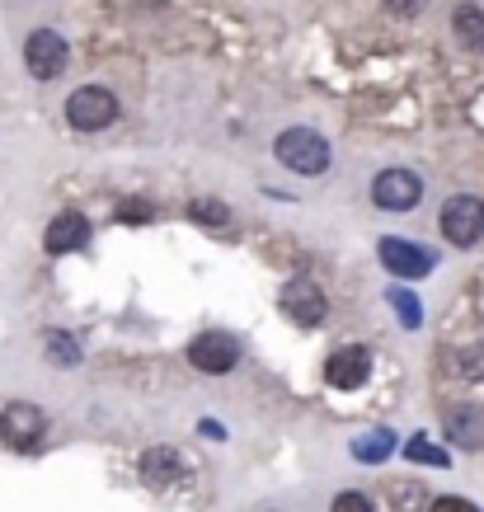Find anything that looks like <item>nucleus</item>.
Listing matches in <instances>:
<instances>
[{
  "label": "nucleus",
  "instance_id": "9b49d317",
  "mask_svg": "<svg viewBox=\"0 0 484 512\" xmlns=\"http://www.w3.org/2000/svg\"><path fill=\"white\" fill-rule=\"evenodd\" d=\"M184 475H188V466L174 447H151L141 456V480L151 484V489H170V484H179Z\"/></svg>",
  "mask_w": 484,
  "mask_h": 512
},
{
  "label": "nucleus",
  "instance_id": "9d476101",
  "mask_svg": "<svg viewBox=\"0 0 484 512\" xmlns=\"http://www.w3.org/2000/svg\"><path fill=\"white\" fill-rule=\"evenodd\" d=\"M381 264L391 268L395 278H428L433 273V249L409 245V240H381Z\"/></svg>",
  "mask_w": 484,
  "mask_h": 512
},
{
  "label": "nucleus",
  "instance_id": "f03ea898",
  "mask_svg": "<svg viewBox=\"0 0 484 512\" xmlns=\"http://www.w3.org/2000/svg\"><path fill=\"white\" fill-rule=\"evenodd\" d=\"M442 235H447V245L456 249H470L484 240V198L475 193H456V198L442 202V217H438Z\"/></svg>",
  "mask_w": 484,
  "mask_h": 512
},
{
  "label": "nucleus",
  "instance_id": "b1692460",
  "mask_svg": "<svg viewBox=\"0 0 484 512\" xmlns=\"http://www.w3.org/2000/svg\"><path fill=\"white\" fill-rule=\"evenodd\" d=\"M461 376H484V353H461Z\"/></svg>",
  "mask_w": 484,
  "mask_h": 512
},
{
  "label": "nucleus",
  "instance_id": "a211bd4d",
  "mask_svg": "<svg viewBox=\"0 0 484 512\" xmlns=\"http://www.w3.org/2000/svg\"><path fill=\"white\" fill-rule=\"evenodd\" d=\"M391 306L400 311V320H405L409 329H419L423 311H419V301H414V292H405V287H395V292H391Z\"/></svg>",
  "mask_w": 484,
  "mask_h": 512
},
{
  "label": "nucleus",
  "instance_id": "39448f33",
  "mask_svg": "<svg viewBox=\"0 0 484 512\" xmlns=\"http://www.w3.org/2000/svg\"><path fill=\"white\" fill-rule=\"evenodd\" d=\"M47 433V419L38 404H5V414H0V442L15 451H38V442H43Z\"/></svg>",
  "mask_w": 484,
  "mask_h": 512
},
{
  "label": "nucleus",
  "instance_id": "412c9836",
  "mask_svg": "<svg viewBox=\"0 0 484 512\" xmlns=\"http://www.w3.org/2000/svg\"><path fill=\"white\" fill-rule=\"evenodd\" d=\"M329 512H376V508H372V498L367 494H339Z\"/></svg>",
  "mask_w": 484,
  "mask_h": 512
},
{
  "label": "nucleus",
  "instance_id": "7ed1b4c3",
  "mask_svg": "<svg viewBox=\"0 0 484 512\" xmlns=\"http://www.w3.org/2000/svg\"><path fill=\"white\" fill-rule=\"evenodd\" d=\"M113 118H118V99L104 85H80L66 99V123L76 132H104V127H113Z\"/></svg>",
  "mask_w": 484,
  "mask_h": 512
},
{
  "label": "nucleus",
  "instance_id": "6ab92c4d",
  "mask_svg": "<svg viewBox=\"0 0 484 512\" xmlns=\"http://www.w3.org/2000/svg\"><path fill=\"white\" fill-rule=\"evenodd\" d=\"M118 221H127V226H141V221H156V207H151V202L127 198V202H118Z\"/></svg>",
  "mask_w": 484,
  "mask_h": 512
},
{
  "label": "nucleus",
  "instance_id": "20e7f679",
  "mask_svg": "<svg viewBox=\"0 0 484 512\" xmlns=\"http://www.w3.org/2000/svg\"><path fill=\"white\" fill-rule=\"evenodd\" d=\"M278 306H282V315H287L292 325H301V329L325 325V315H329L325 292H320L311 278H292V282H287V287H282V296H278Z\"/></svg>",
  "mask_w": 484,
  "mask_h": 512
},
{
  "label": "nucleus",
  "instance_id": "f8f14e48",
  "mask_svg": "<svg viewBox=\"0 0 484 512\" xmlns=\"http://www.w3.org/2000/svg\"><path fill=\"white\" fill-rule=\"evenodd\" d=\"M85 240H90V221L80 217V212H62L43 235L47 254H76V249H85Z\"/></svg>",
  "mask_w": 484,
  "mask_h": 512
},
{
  "label": "nucleus",
  "instance_id": "2eb2a0df",
  "mask_svg": "<svg viewBox=\"0 0 484 512\" xmlns=\"http://www.w3.org/2000/svg\"><path fill=\"white\" fill-rule=\"evenodd\" d=\"M188 221L221 231V226H231V207H226V202H217V198H193V202H188Z\"/></svg>",
  "mask_w": 484,
  "mask_h": 512
},
{
  "label": "nucleus",
  "instance_id": "f257e3e1",
  "mask_svg": "<svg viewBox=\"0 0 484 512\" xmlns=\"http://www.w3.org/2000/svg\"><path fill=\"white\" fill-rule=\"evenodd\" d=\"M273 156L287 165L292 174H325L329 170V141L311 127H287L278 141H273Z\"/></svg>",
  "mask_w": 484,
  "mask_h": 512
},
{
  "label": "nucleus",
  "instance_id": "aec40b11",
  "mask_svg": "<svg viewBox=\"0 0 484 512\" xmlns=\"http://www.w3.org/2000/svg\"><path fill=\"white\" fill-rule=\"evenodd\" d=\"M47 353L57 357V362H80V348L66 339V329H52V334H47Z\"/></svg>",
  "mask_w": 484,
  "mask_h": 512
},
{
  "label": "nucleus",
  "instance_id": "4468645a",
  "mask_svg": "<svg viewBox=\"0 0 484 512\" xmlns=\"http://www.w3.org/2000/svg\"><path fill=\"white\" fill-rule=\"evenodd\" d=\"M452 33H456V43L470 47V52H480L484 47V10L480 5H456L452 10Z\"/></svg>",
  "mask_w": 484,
  "mask_h": 512
},
{
  "label": "nucleus",
  "instance_id": "0eeeda50",
  "mask_svg": "<svg viewBox=\"0 0 484 512\" xmlns=\"http://www.w3.org/2000/svg\"><path fill=\"white\" fill-rule=\"evenodd\" d=\"M188 362H193V372H203V376H226V372H235L240 348H235L231 334L212 329V334H198V339L188 343Z\"/></svg>",
  "mask_w": 484,
  "mask_h": 512
},
{
  "label": "nucleus",
  "instance_id": "1a4fd4ad",
  "mask_svg": "<svg viewBox=\"0 0 484 512\" xmlns=\"http://www.w3.org/2000/svg\"><path fill=\"white\" fill-rule=\"evenodd\" d=\"M367 376H372V353L358 348V343L339 348V353L325 362V381L334 390H358V386H367Z\"/></svg>",
  "mask_w": 484,
  "mask_h": 512
},
{
  "label": "nucleus",
  "instance_id": "5701e85b",
  "mask_svg": "<svg viewBox=\"0 0 484 512\" xmlns=\"http://www.w3.org/2000/svg\"><path fill=\"white\" fill-rule=\"evenodd\" d=\"M433 512H480V508L466 503V498H433Z\"/></svg>",
  "mask_w": 484,
  "mask_h": 512
},
{
  "label": "nucleus",
  "instance_id": "ddd939ff",
  "mask_svg": "<svg viewBox=\"0 0 484 512\" xmlns=\"http://www.w3.org/2000/svg\"><path fill=\"white\" fill-rule=\"evenodd\" d=\"M447 437H452L456 447H484V414L475 404H456L452 414H447Z\"/></svg>",
  "mask_w": 484,
  "mask_h": 512
},
{
  "label": "nucleus",
  "instance_id": "dca6fc26",
  "mask_svg": "<svg viewBox=\"0 0 484 512\" xmlns=\"http://www.w3.org/2000/svg\"><path fill=\"white\" fill-rule=\"evenodd\" d=\"M391 447H395V433H391V428H376V433L358 437V447H353V456L372 466V461H386V456H391Z\"/></svg>",
  "mask_w": 484,
  "mask_h": 512
},
{
  "label": "nucleus",
  "instance_id": "423d86ee",
  "mask_svg": "<svg viewBox=\"0 0 484 512\" xmlns=\"http://www.w3.org/2000/svg\"><path fill=\"white\" fill-rule=\"evenodd\" d=\"M372 202L381 212H409L423 202V179L414 170H381L372 179Z\"/></svg>",
  "mask_w": 484,
  "mask_h": 512
},
{
  "label": "nucleus",
  "instance_id": "f3484780",
  "mask_svg": "<svg viewBox=\"0 0 484 512\" xmlns=\"http://www.w3.org/2000/svg\"><path fill=\"white\" fill-rule=\"evenodd\" d=\"M405 456L414 461V466H419V461H423V466H447V451H438L433 442H423V437H414V442H409Z\"/></svg>",
  "mask_w": 484,
  "mask_h": 512
},
{
  "label": "nucleus",
  "instance_id": "4be33fe9",
  "mask_svg": "<svg viewBox=\"0 0 484 512\" xmlns=\"http://www.w3.org/2000/svg\"><path fill=\"white\" fill-rule=\"evenodd\" d=\"M423 5H428V0H386V10H391V15H400V19L423 15Z\"/></svg>",
  "mask_w": 484,
  "mask_h": 512
},
{
  "label": "nucleus",
  "instance_id": "6e6552de",
  "mask_svg": "<svg viewBox=\"0 0 484 512\" xmlns=\"http://www.w3.org/2000/svg\"><path fill=\"white\" fill-rule=\"evenodd\" d=\"M66 38L52 29H33L29 43H24V66H29V76L38 80H57L66 71Z\"/></svg>",
  "mask_w": 484,
  "mask_h": 512
}]
</instances>
